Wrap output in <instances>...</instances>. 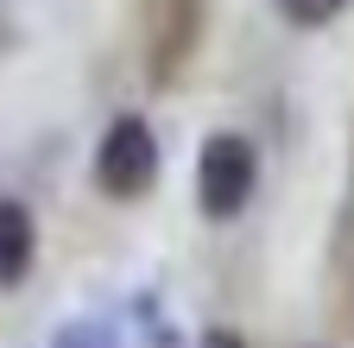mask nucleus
Segmentation results:
<instances>
[{"label":"nucleus","mask_w":354,"mask_h":348,"mask_svg":"<svg viewBox=\"0 0 354 348\" xmlns=\"http://www.w3.org/2000/svg\"><path fill=\"white\" fill-rule=\"evenodd\" d=\"M259 190V152L247 134H209L196 152V209L209 222H234Z\"/></svg>","instance_id":"1"},{"label":"nucleus","mask_w":354,"mask_h":348,"mask_svg":"<svg viewBox=\"0 0 354 348\" xmlns=\"http://www.w3.org/2000/svg\"><path fill=\"white\" fill-rule=\"evenodd\" d=\"M158 184V134L146 114H114L95 146V190L114 203H140Z\"/></svg>","instance_id":"2"},{"label":"nucleus","mask_w":354,"mask_h":348,"mask_svg":"<svg viewBox=\"0 0 354 348\" xmlns=\"http://www.w3.org/2000/svg\"><path fill=\"white\" fill-rule=\"evenodd\" d=\"M32 259H38V222H32V209L19 196H0V291L26 285Z\"/></svg>","instance_id":"3"},{"label":"nucleus","mask_w":354,"mask_h":348,"mask_svg":"<svg viewBox=\"0 0 354 348\" xmlns=\"http://www.w3.org/2000/svg\"><path fill=\"white\" fill-rule=\"evenodd\" d=\"M51 348H120V336L95 317H70V323L51 329Z\"/></svg>","instance_id":"4"},{"label":"nucleus","mask_w":354,"mask_h":348,"mask_svg":"<svg viewBox=\"0 0 354 348\" xmlns=\"http://www.w3.org/2000/svg\"><path fill=\"white\" fill-rule=\"evenodd\" d=\"M342 7H348V0H279V13H285L291 26H329Z\"/></svg>","instance_id":"5"},{"label":"nucleus","mask_w":354,"mask_h":348,"mask_svg":"<svg viewBox=\"0 0 354 348\" xmlns=\"http://www.w3.org/2000/svg\"><path fill=\"white\" fill-rule=\"evenodd\" d=\"M196 348H247V336H241V329H203Z\"/></svg>","instance_id":"6"}]
</instances>
